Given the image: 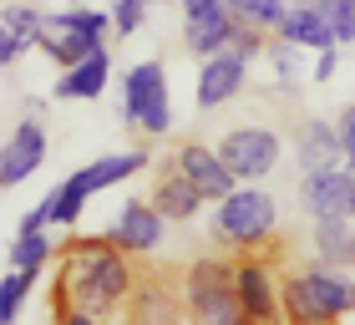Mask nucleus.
Here are the masks:
<instances>
[{
  "label": "nucleus",
  "instance_id": "nucleus-1",
  "mask_svg": "<svg viewBox=\"0 0 355 325\" xmlns=\"http://www.w3.org/2000/svg\"><path fill=\"white\" fill-rule=\"evenodd\" d=\"M137 254H127L112 234H71L56 259L51 315L61 325H92L107 315H127L137 290Z\"/></svg>",
  "mask_w": 355,
  "mask_h": 325
},
{
  "label": "nucleus",
  "instance_id": "nucleus-2",
  "mask_svg": "<svg viewBox=\"0 0 355 325\" xmlns=\"http://www.w3.org/2000/svg\"><path fill=\"white\" fill-rule=\"evenodd\" d=\"M279 300H284V320L295 325H325V320H345L355 315V274L345 265H315L289 269L279 280Z\"/></svg>",
  "mask_w": 355,
  "mask_h": 325
},
{
  "label": "nucleus",
  "instance_id": "nucleus-3",
  "mask_svg": "<svg viewBox=\"0 0 355 325\" xmlns=\"http://www.w3.org/2000/svg\"><path fill=\"white\" fill-rule=\"evenodd\" d=\"M208 234H214V244L229 249V254L269 249L274 234H279V203H274V193H264V183H239L234 193H223L214 203Z\"/></svg>",
  "mask_w": 355,
  "mask_h": 325
},
{
  "label": "nucleus",
  "instance_id": "nucleus-4",
  "mask_svg": "<svg viewBox=\"0 0 355 325\" xmlns=\"http://www.w3.org/2000/svg\"><path fill=\"white\" fill-rule=\"evenodd\" d=\"M178 290H183V305H188L193 320H208V325L244 320V305H239V259H229V249L193 259L183 269V280H178Z\"/></svg>",
  "mask_w": 355,
  "mask_h": 325
},
{
  "label": "nucleus",
  "instance_id": "nucleus-5",
  "mask_svg": "<svg viewBox=\"0 0 355 325\" xmlns=\"http://www.w3.org/2000/svg\"><path fill=\"white\" fill-rule=\"evenodd\" d=\"M122 122L148 138H163L173 127V102H168V72L163 61H137L122 76Z\"/></svg>",
  "mask_w": 355,
  "mask_h": 325
},
{
  "label": "nucleus",
  "instance_id": "nucleus-6",
  "mask_svg": "<svg viewBox=\"0 0 355 325\" xmlns=\"http://www.w3.org/2000/svg\"><path fill=\"white\" fill-rule=\"evenodd\" d=\"M218 153H223V162L234 168L239 183H264V178L279 168L284 142H279L274 127H234V133L218 138Z\"/></svg>",
  "mask_w": 355,
  "mask_h": 325
},
{
  "label": "nucleus",
  "instance_id": "nucleus-7",
  "mask_svg": "<svg viewBox=\"0 0 355 325\" xmlns=\"http://www.w3.org/2000/svg\"><path fill=\"white\" fill-rule=\"evenodd\" d=\"M300 208L310 219H355V168L330 162L300 173Z\"/></svg>",
  "mask_w": 355,
  "mask_h": 325
},
{
  "label": "nucleus",
  "instance_id": "nucleus-8",
  "mask_svg": "<svg viewBox=\"0 0 355 325\" xmlns=\"http://www.w3.org/2000/svg\"><path fill=\"white\" fill-rule=\"evenodd\" d=\"M168 162H173L178 173H188L193 183L203 188V199H208V203H218L223 193H234V188H239V178H234V168H229V162H223L218 142H198V138H183V142L173 148V158H168Z\"/></svg>",
  "mask_w": 355,
  "mask_h": 325
},
{
  "label": "nucleus",
  "instance_id": "nucleus-9",
  "mask_svg": "<svg viewBox=\"0 0 355 325\" xmlns=\"http://www.w3.org/2000/svg\"><path fill=\"white\" fill-rule=\"evenodd\" d=\"M239 305H244V320L254 325H269L284 315V300H279V274L274 265L254 249V254H239Z\"/></svg>",
  "mask_w": 355,
  "mask_h": 325
},
{
  "label": "nucleus",
  "instance_id": "nucleus-10",
  "mask_svg": "<svg viewBox=\"0 0 355 325\" xmlns=\"http://www.w3.org/2000/svg\"><path fill=\"white\" fill-rule=\"evenodd\" d=\"M244 81H249V61L234 51H214V56H203L198 61V81H193V107L198 112H214L223 102H234L239 92H244Z\"/></svg>",
  "mask_w": 355,
  "mask_h": 325
},
{
  "label": "nucleus",
  "instance_id": "nucleus-11",
  "mask_svg": "<svg viewBox=\"0 0 355 325\" xmlns=\"http://www.w3.org/2000/svg\"><path fill=\"white\" fill-rule=\"evenodd\" d=\"M46 122H41V112L36 117H21L10 127V138H6V148H0V183L15 188V183H26L31 173H41L46 168Z\"/></svg>",
  "mask_w": 355,
  "mask_h": 325
},
{
  "label": "nucleus",
  "instance_id": "nucleus-12",
  "mask_svg": "<svg viewBox=\"0 0 355 325\" xmlns=\"http://www.w3.org/2000/svg\"><path fill=\"white\" fill-rule=\"evenodd\" d=\"M107 234H112V244H122L127 254H153L168 234V219L157 214L153 199H127L117 208V219L107 224Z\"/></svg>",
  "mask_w": 355,
  "mask_h": 325
},
{
  "label": "nucleus",
  "instance_id": "nucleus-13",
  "mask_svg": "<svg viewBox=\"0 0 355 325\" xmlns=\"http://www.w3.org/2000/svg\"><path fill=\"white\" fill-rule=\"evenodd\" d=\"M148 199L157 203V214H163L168 224H188L193 214H198V208L208 203L203 199V188L193 183L188 173H178L173 162H163V168H157V178H153V193Z\"/></svg>",
  "mask_w": 355,
  "mask_h": 325
},
{
  "label": "nucleus",
  "instance_id": "nucleus-14",
  "mask_svg": "<svg viewBox=\"0 0 355 325\" xmlns=\"http://www.w3.org/2000/svg\"><path fill=\"white\" fill-rule=\"evenodd\" d=\"M234 31H239V15L229 6H214V10H198V15H183V41H188V51L193 56H214V51H229V41H234Z\"/></svg>",
  "mask_w": 355,
  "mask_h": 325
},
{
  "label": "nucleus",
  "instance_id": "nucleus-15",
  "mask_svg": "<svg viewBox=\"0 0 355 325\" xmlns=\"http://www.w3.org/2000/svg\"><path fill=\"white\" fill-rule=\"evenodd\" d=\"M274 36L295 41V46H304V51H325V46H340V41H335V21H330L325 10H320V0H304V6H289Z\"/></svg>",
  "mask_w": 355,
  "mask_h": 325
},
{
  "label": "nucleus",
  "instance_id": "nucleus-16",
  "mask_svg": "<svg viewBox=\"0 0 355 325\" xmlns=\"http://www.w3.org/2000/svg\"><path fill=\"white\" fill-rule=\"evenodd\" d=\"M112 81V56L107 46L102 51H92L87 61H76V67H61V81H56V102H92V97H102Z\"/></svg>",
  "mask_w": 355,
  "mask_h": 325
},
{
  "label": "nucleus",
  "instance_id": "nucleus-17",
  "mask_svg": "<svg viewBox=\"0 0 355 325\" xmlns=\"http://www.w3.org/2000/svg\"><path fill=\"white\" fill-rule=\"evenodd\" d=\"M148 153L142 148H127V153H112V158H96V162H87V168H76V178H82V188L92 193H107V188H117V183H127V178H137V173H148Z\"/></svg>",
  "mask_w": 355,
  "mask_h": 325
},
{
  "label": "nucleus",
  "instance_id": "nucleus-18",
  "mask_svg": "<svg viewBox=\"0 0 355 325\" xmlns=\"http://www.w3.org/2000/svg\"><path fill=\"white\" fill-rule=\"evenodd\" d=\"M295 162H300V173L330 168V162H345V148H340V133H335V122H320V117L304 122L300 138H295Z\"/></svg>",
  "mask_w": 355,
  "mask_h": 325
},
{
  "label": "nucleus",
  "instance_id": "nucleus-19",
  "mask_svg": "<svg viewBox=\"0 0 355 325\" xmlns=\"http://www.w3.org/2000/svg\"><path fill=\"white\" fill-rule=\"evenodd\" d=\"M102 46H107V36H92V31H56V26H46L36 51L51 56L56 67H76V61H87L92 51H102Z\"/></svg>",
  "mask_w": 355,
  "mask_h": 325
},
{
  "label": "nucleus",
  "instance_id": "nucleus-20",
  "mask_svg": "<svg viewBox=\"0 0 355 325\" xmlns=\"http://www.w3.org/2000/svg\"><path fill=\"white\" fill-rule=\"evenodd\" d=\"M127 315H132V320H178V315H188V305H183V290H178V285L168 290V285L137 280Z\"/></svg>",
  "mask_w": 355,
  "mask_h": 325
},
{
  "label": "nucleus",
  "instance_id": "nucleus-21",
  "mask_svg": "<svg viewBox=\"0 0 355 325\" xmlns=\"http://www.w3.org/2000/svg\"><path fill=\"white\" fill-rule=\"evenodd\" d=\"M315 259L355 269V219H315Z\"/></svg>",
  "mask_w": 355,
  "mask_h": 325
},
{
  "label": "nucleus",
  "instance_id": "nucleus-22",
  "mask_svg": "<svg viewBox=\"0 0 355 325\" xmlns=\"http://www.w3.org/2000/svg\"><path fill=\"white\" fill-rule=\"evenodd\" d=\"M51 259H56V244H51V234H46V229H15L10 249H6V265L41 274L46 265H51Z\"/></svg>",
  "mask_w": 355,
  "mask_h": 325
},
{
  "label": "nucleus",
  "instance_id": "nucleus-23",
  "mask_svg": "<svg viewBox=\"0 0 355 325\" xmlns=\"http://www.w3.org/2000/svg\"><path fill=\"white\" fill-rule=\"evenodd\" d=\"M264 56H269V67H274V81H279V92H284V97H295V92L304 87V72H300V67H304V46L284 41V36H274Z\"/></svg>",
  "mask_w": 355,
  "mask_h": 325
},
{
  "label": "nucleus",
  "instance_id": "nucleus-24",
  "mask_svg": "<svg viewBox=\"0 0 355 325\" xmlns=\"http://www.w3.org/2000/svg\"><path fill=\"white\" fill-rule=\"evenodd\" d=\"M36 280H41V274H31V269H15V265H6V280H0V320H6V325H15V320H21V305L31 300V290H36Z\"/></svg>",
  "mask_w": 355,
  "mask_h": 325
},
{
  "label": "nucleus",
  "instance_id": "nucleus-25",
  "mask_svg": "<svg viewBox=\"0 0 355 325\" xmlns=\"http://www.w3.org/2000/svg\"><path fill=\"white\" fill-rule=\"evenodd\" d=\"M46 199H51V214H56V224L61 229H76V219H82V208L92 203V193L82 188V178H67V183H56L51 193H46Z\"/></svg>",
  "mask_w": 355,
  "mask_h": 325
},
{
  "label": "nucleus",
  "instance_id": "nucleus-26",
  "mask_svg": "<svg viewBox=\"0 0 355 325\" xmlns=\"http://www.w3.org/2000/svg\"><path fill=\"white\" fill-rule=\"evenodd\" d=\"M229 10L239 15V26H259V31H279L284 21V0H229Z\"/></svg>",
  "mask_w": 355,
  "mask_h": 325
},
{
  "label": "nucleus",
  "instance_id": "nucleus-27",
  "mask_svg": "<svg viewBox=\"0 0 355 325\" xmlns=\"http://www.w3.org/2000/svg\"><path fill=\"white\" fill-rule=\"evenodd\" d=\"M0 26H21L31 41H41V31H46V10H41V6H26V0H10V6L0 10Z\"/></svg>",
  "mask_w": 355,
  "mask_h": 325
},
{
  "label": "nucleus",
  "instance_id": "nucleus-28",
  "mask_svg": "<svg viewBox=\"0 0 355 325\" xmlns=\"http://www.w3.org/2000/svg\"><path fill=\"white\" fill-rule=\"evenodd\" d=\"M148 6L153 0H112V26H117V36H137L142 21H148Z\"/></svg>",
  "mask_w": 355,
  "mask_h": 325
},
{
  "label": "nucleus",
  "instance_id": "nucleus-29",
  "mask_svg": "<svg viewBox=\"0 0 355 325\" xmlns=\"http://www.w3.org/2000/svg\"><path fill=\"white\" fill-rule=\"evenodd\" d=\"M320 10L335 21V41L350 46L355 41V0H320Z\"/></svg>",
  "mask_w": 355,
  "mask_h": 325
},
{
  "label": "nucleus",
  "instance_id": "nucleus-30",
  "mask_svg": "<svg viewBox=\"0 0 355 325\" xmlns=\"http://www.w3.org/2000/svg\"><path fill=\"white\" fill-rule=\"evenodd\" d=\"M269 41H274V31H259V26H239L229 46H234V51L244 56V61H254V56H264V51H269Z\"/></svg>",
  "mask_w": 355,
  "mask_h": 325
},
{
  "label": "nucleus",
  "instance_id": "nucleus-31",
  "mask_svg": "<svg viewBox=\"0 0 355 325\" xmlns=\"http://www.w3.org/2000/svg\"><path fill=\"white\" fill-rule=\"evenodd\" d=\"M31 46H36V41H31L21 26H0V61H6V67H15V61L31 51Z\"/></svg>",
  "mask_w": 355,
  "mask_h": 325
},
{
  "label": "nucleus",
  "instance_id": "nucleus-32",
  "mask_svg": "<svg viewBox=\"0 0 355 325\" xmlns=\"http://www.w3.org/2000/svg\"><path fill=\"white\" fill-rule=\"evenodd\" d=\"M335 133H340V148H345V162L355 168V102L340 107V117H335Z\"/></svg>",
  "mask_w": 355,
  "mask_h": 325
},
{
  "label": "nucleus",
  "instance_id": "nucleus-33",
  "mask_svg": "<svg viewBox=\"0 0 355 325\" xmlns=\"http://www.w3.org/2000/svg\"><path fill=\"white\" fill-rule=\"evenodd\" d=\"M335 67H340V56H335V46H325V51H315L310 76H315V81H330V76H335Z\"/></svg>",
  "mask_w": 355,
  "mask_h": 325
},
{
  "label": "nucleus",
  "instance_id": "nucleus-34",
  "mask_svg": "<svg viewBox=\"0 0 355 325\" xmlns=\"http://www.w3.org/2000/svg\"><path fill=\"white\" fill-rule=\"evenodd\" d=\"M56 224V214H51V199H41L36 208H31V214L21 219V229H51Z\"/></svg>",
  "mask_w": 355,
  "mask_h": 325
},
{
  "label": "nucleus",
  "instance_id": "nucleus-35",
  "mask_svg": "<svg viewBox=\"0 0 355 325\" xmlns=\"http://www.w3.org/2000/svg\"><path fill=\"white\" fill-rule=\"evenodd\" d=\"M214 6H229V0H183V15H198V10H214Z\"/></svg>",
  "mask_w": 355,
  "mask_h": 325
},
{
  "label": "nucleus",
  "instance_id": "nucleus-36",
  "mask_svg": "<svg viewBox=\"0 0 355 325\" xmlns=\"http://www.w3.org/2000/svg\"><path fill=\"white\" fill-rule=\"evenodd\" d=\"M157 6H183V0H157Z\"/></svg>",
  "mask_w": 355,
  "mask_h": 325
},
{
  "label": "nucleus",
  "instance_id": "nucleus-37",
  "mask_svg": "<svg viewBox=\"0 0 355 325\" xmlns=\"http://www.w3.org/2000/svg\"><path fill=\"white\" fill-rule=\"evenodd\" d=\"M284 6H304V0H284Z\"/></svg>",
  "mask_w": 355,
  "mask_h": 325
}]
</instances>
